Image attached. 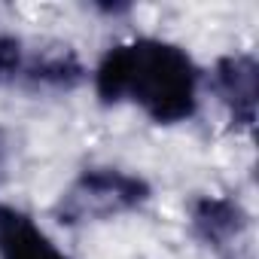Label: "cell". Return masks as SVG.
Here are the masks:
<instances>
[{
    "label": "cell",
    "instance_id": "3",
    "mask_svg": "<svg viewBox=\"0 0 259 259\" xmlns=\"http://www.w3.org/2000/svg\"><path fill=\"white\" fill-rule=\"evenodd\" d=\"M256 82L259 67L253 55H226L213 67V89L229 107V116L241 128H253L256 119Z\"/></svg>",
    "mask_w": 259,
    "mask_h": 259
},
{
    "label": "cell",
    "instance_id": "5",
    "mask_svg": "<svg viewBox=\"0 0 259 259\" xmlns=\"http://www.w3.org/2000/svg\"><path fill=\"white\" fill-rule=\"evenodd\" d=\"M82 76H85L82 61L70 46H61V43L37 46L34 52H28L25 70H22V82L46 85V89H73L76 82H82Z\"/></svg>",
    "mask_w": 259,
    "mask_h": 259
},
{
    "label": "cell",
    "instance_id": "6",
    "mask_svg": "<svg viewBox=\"0 0 259 259\" xmlns=\"http://www.w3.org/2000/svg\"><path fill=\"white\" fill-rule=\"evenodd\" d=\"M247 223L250 220H247L244 207L235 198H213V195H207V198H198L195 207H192L195 232L213 247H223L232 238L238 241L247 232Z\"/></svg>",
    "mask_w": 259,
    "mask_h": 259
},
{
    "label": "cell",
    "instance_id": "4",
    "mask_svg": "<svg viewBox=\"0 0 259 259\" xmlns=\"http://www.w3.org/2000/svg\"><path fill=\"white\" fill-rule=\"evenodd\" d=\"M0 259H67L64 250L13 204H0Z\"/></svg>",
    "mask_w": 259,
    "mask_h": 259
},
{
    "label": "cell",
    "instance_id": "1",
    "mask_svg": "<svg viewBox=\"0 0 259 259\" xmlns=\"http://www.w3.org/2000/svg\"><path fill=\"white\" fill-rule=\"evenodd\" d=\"M92 82L107 107L132 104L156 125H180L198 110L201 70L183 46L162 37H135L101 55Z\"/></svg>",
    "mask_w": 259,
    "mask_h": 259
},
{
    "label": "cell",
    "instance_id": "2",
    "mask_svg": "<svg viewBox=\"0 0 259 259\" xmlns=\"http://www.w3.org/2000/svg\"><path fill=\"white\" fill-rule=\"evenodd\" d=\"M150 198V183L122 168H85L58 198L55 220L61 226L104 223L141 207Z\"/></svg>",
    "mask_w": 259,
    "mask_h": 259
},
{
    "label": "cell",
    "instance_id": "7",
    "mask_svg": "<svg viewBox=\"0 0 259 259\" xmlns=\"http://www.w3.org/2000/svg\"><path fill=\"white\" fill-rule=\"evenodd\" d=\"M25 58H28L25 40L16 37V34H10V31H0V85L22 82Z\"/></svg>",
    "mask_w": 259,
    "mask_h": 259
}]
</instances>
